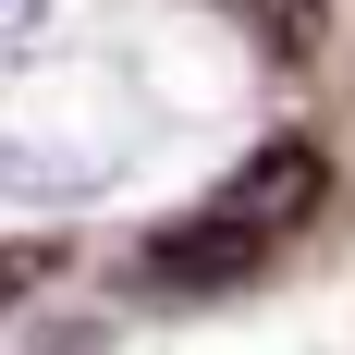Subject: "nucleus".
I'll return each instance as SVG.
<instances>
[{"label": "nucleus", "mask_w": 355, "mask_h": 355, "mask_svg": "<svg viewBox=\"0 0 355 355\" xmlns=\"http://www.w3.org/2000/svg\"><path fill=\"white\" fill-rule=\"evenodd\" d=\"M209 209L245 220L257 245H282V233H306V220L331 209V147H319V135H270V147H245V159L220 172Z\"/></svg>", "instance_id": "nucleus-1"}, {"label": "nucleus", "mask_w": 355, "mask_h": 355, "mask_svg": "<svg viewBox=\"0 0 355 355\" xmlns=\"http://www.w3.org/2000/svg\"><path fill=\"white\" fill-rule=\"evenodd\" d=\"M257 257H270V245H257L245 220L196 209V220H172V233H159V245L135 257V282H147V294H220V282H245Z\"/></svg>", "instance_id": "nucleus-2"}, {"label": "nucleus", "mask_w": 355, "mask_h": 355, "mask_svg": "<svg viewBox=\"0 0 355 355\" xmlns=\"http://www.w3.org/2000/svg\"><path fill=\"white\" fill-rule=\"evenodd\" d=\"M123 172V147H37L25 123H0V196H98V184Z\"/></svg>", "instance_id": "nucleus-3"}, {"label": "nucleus", "mask_w": 355, "mask_h": 355, "mask_svg": "<svg viewBox=\"0 0 355 355\" xmlns=\"http://www.w3.org/2000/svg\"><path fill=\"white\" fill-rule=\"evenodd\" d=\"M220 12H233V25H245V49L257 62H319V37H331V0H220Z\"/></svg>", "instance_id": "nucleus-4"}, {"label": "nucleus", "mask_w": 355, "mask_h": 355, "mask_svg": "<svg viewBox=\"0 0 355 355\" xmlns=\"http://www.w3.org/2000/svg\"><path fill=\"white\" fill-rule=\"evenodd\" d=\"M37 270H49V245H12V257H0V306H12V294H25Z\"/></svg>", "instance_id": "nucleus-5"}, {"label": "nucleus", "mask_w": 355, "mask_h": 355, "mask_svg": "<svg viewBox=\"0 0 355 355\" xmlns=\"http://www.w3.org/2000/svg\"><path fill=\"white\" fill-rule=\"evenodd\" d=\"M49 25V0H0V49H12V37H37Z\"/></svg>", "instance_id": "nucleus-6"}]
</instances>
